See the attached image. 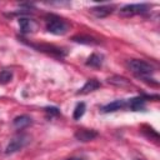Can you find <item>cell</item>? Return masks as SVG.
Listing matches in <instances>:
<instances>
[{"label": "cell", "mask_w": 160, "mask_h": 160, "mask_svg": "<svg viewBox=\"0 0 160 160\" xmlns=\"http://www.w3.org/2000/svg\"><path fill=\"white\" fill-rule=\"evenodd\" d=\"M62 160H86L85 158H80V156H71V158H66Z\"/></svg>", "instance_id": "obj_19"}, {"label": "cell", "mask_w": 160, "mask_h": 160, "mask_svg": "<svg viewBox=\"0 0 160 160\" xmlns=\"http://www.w3.org/2000/svg\"><path fill=\"white\" fill-rule=\"evenodd\" d=\"M75 42H80V44H88V45H92V44H99V41H96L94 38L91 36H85V35H76L71 39Z\"/></svg>", "instance_id": "obj_15"}, {"label": "cell", "mask_w": 160, "mask_h": 160, "mask_svg": "<svg viewBox=\"0 0 160 160\" xmlns=\"http://www.w3.org/2000/svg\"><path fill=\"white\" fill-rule=\"evenodd\" d=\"M126 66L129 68V70L139 79L145 80L148 78H150V75L154 74L155 69L151 64H149L145 60H140V59H131L128 60Z\"/></svg>", "instance_id": "obj_1"}, {"label": "cell", "mask_w": 160, "mask_h": 160, "mask_svg": "<svg viewBox=\"0 0 160 160\" xmlns=\"http://www.w3.org/2000/svg\"><path fill=\"white\" fill-rule=\"evenodd\" d=\"M112 11H114V6H110V5H100V6H95V8H91L90 9V12L95 18H99V19L106 18Z\"/></svg>", "instance_id": "obj_9"}, {"label": "cell", "mask_w": 160, "mask_h": 160, "mask_svg": "<svg viewBox=\"0 0 160 160\" xmlns=\"http://www.w3.org/2000/svg\"><path fill=\"white\" fill-rule=\"evenodd\" d=\"M136 160H141V159H136Z\"/></svg>", "instance_id": "obj_20"}, {"label": "cell", "mask_w": 160, "mask_h": 160, "mask_svg": "<svg viewBox=\"0 0 160 160\" xmlns=\"http://www.w3.org/2000/svg\"><path fill=\"white\" fill-rule=\"evenodd\" d=\"M19 26H20V31L22 34H29L31 31H35V29H36L35 21L31 19H28V18H19Z\"/></svg>", "instance_id": "obj_10"}, {"label": "cell", "mask_w": 160, "mask_h": 160, "mask_svg": "<svg viewBox=\"0 0 160 160\" xmlns=\"http://www.w3.org/2000/svg\"><path fill=\"white\" fill-rule=\"evenodd\" d=\"M28 45H30L31 48H34L39 51H42V52H46V54H50V55H54V56H58V58H64L66 55V51L64 49L54 46V45H49V44L36 45V44H30V42H28Z\"/></svg>", "instance_id": "obj_5"}, {"label": "cell", "mask_w": 160, "mask_h": 160, "mask_svg": "<svg viewBox=\"0 0 160 160\" xmlns=\"http://www.w3.org/2000/svg\"><path fill=\"white\" fill-rule=\"evenodd\" d=\"M101 86V84L96 80V79H89L85 84H84V86L76 92L78 95H86V94H89V92H91V91H95L96 89H99Z\"/></svg>", "instance_id": "obj_11"}, {"label": "cell", "mask_w": 160, "mask_h": 160, "mask_svg": "<svg viewBox=\"0 0 160 160\" xmlns=\"http://www.w3.org/2000/svg\"><path fill=\"white\" fill-rule=\"evenodd\" d=\"M149 9H150V6L148 4H128V5H124L122 8H120L119 15L125 16V18H130L134 15L144 14V12L149 11Z\"/></svg>", "instance_id": "obj_4"}, {"label": "cell", "mask_w": 160, "mask_h": 160, "mask_svg": "<svg viewBox=\"0 0 160 160\" xmlns=\"http://www.w3.org/2000/svg\"><path fill=\"white\" fill-rule=\"evenodd\" d=\"M125 108H126V100L119 99V100H115L112 102H109V104L104 105L101 108V112H104V114L114 112V111H118V110H121V109H125Z\"/></svg>", "instance_id": "obj_8"}, {"label": "cell", "mask_w": 160, "mask_h": 160, "mask_svg": "<svg viewBox=\"0 0 160 160\" xmlns=\"http://www.w3.org/2000/svg\"><path fill=\"white\" fill-rule=\"evenodd\" d=\"M98 135H99V132L96 130H92V129H78L74 134L75 139L78 141H81V142L91 141L95 138H98Z\"/></svg>", "instance_id": "obj_6"}, {"label": "cell", "mask_w": 160, "mask_h": 160, "mask_svg": "<svg viewBox=\"0 0 160 160\" xmlns=\"http://www.w3.org/2000/svg\"><path fill=\"white\" fill-rule=\"evenodd\" d=\"M85 110H86L85 102H79V104L75 106V109H74V114H72L74 120H79V119H80V118L84 115Z\"/></svg>", "instance_id": "obj_17"}, {"label": "cell", "mask_w": 160, "mask_h": 160, "mask_svg": "<svg viewBox=\"0 0 160 160\" xmlns=\"http://www.w3.org/2000/svg\"><path fill=\"white\" fill-rule=\"evenodd\" d=\"M45 111L51 116V115H55V116H58L59 114H60V110L58 109V108H54V106H51V108H45Z\"/></svg>", "instance_id": "obj_18"}, {"label": "cell", "mask_w": 160, "mask_h": 160, "mask_svg": "<svg viewBox=\"0 0 160 160\" xmlns=\"http://www.w3.org/2000/svg\"><path fill=\"white\" fill-rule=\"evenodd\" d=\"M145 104H146V99L144 96H135L126 100V108H129L131 111H144Z\"/></svg>", "instance_id": "obj_7"}, {"label": "cell", "mask_w": 160, "mask_h": 160, "mask_svg": "<svg viewBox=\"0 0 160 160\" xmlns=\"http://www.w3.org/2000/svg\"><path fill=\"white\" fill-rule=\"evenodd\" d=\"M12 79V71L9 70V69H4L0 71V84L1 85H5L8 82H10Z\"/></svg>", "instance_id": "obj_16"}, {"label": "cell", "mask_w": 160, "mask_h": 160, "mask_svg": "<svg viewBox=\"0 0 160 160\" xmlns=\"http://www.w3.org/2000/svg\"><path fill=\"white\" fill-rule=\"evenodd\" d=\"M85 64H86V66H90V68H100L102 65V56L94 52L88 58Z\"/></svg>", "instance_id": "obj_13"}, {"label": "cell", "mask_w": 160, "mask_h": 160, "mask_svg": "<svg viewBox=\"0 0 160 160\" xmlns=\"http://www.w3.org/2000/svg\"><path fill=\"white\" fill-rule=\"evenodd\" d=\"M108 82L111 84V85H115V86H120V88H124V86H128L130 84V81L124 78V76H119V75H114L111 78L108 79Z\"/></svg>", "instance_id": "obj_14"}, {"label": "cell", "mask_w": 160, "mask_h": 160, "mask_svg": "<svg viewBox=\"0 0 160 160\" xmlns=\"http://www.w3.org/2000/svg\"><path fill=\"white\" fill-rule=\"evenodd\" d=\"M29 142H30V136L29 135H26V134H19V135L14 136L10 140V142L8 144V146L5 149V154L6 155L14 154V152L24 149Z\"/></svg>", "instance_id": "obj_3"}, {"label": "cell", "mask_w": 160, "mask_h": 160, "mask_svg": "<svg viewBox=\"0 0 160 160\" xmlns=\"http://www.w3.org/2000/svg\"><path fill=\"white\" fill-rule=\"evenodd\" d=\"M31 122H32V119L29 115H19V116H16L12 120V125L18 130H21V129L28 128L29 125H31Z\"/></svg>", "instance_id": "obj_12"}, {"label": "cell", "mask_w": 160, "mask_h": 160, "mask_svg": "<svg viewBox=\"0 0 160 160\" xmlns=\"http://www.w3.org/2000/svg\"><path fill=\"white\" fill-rule=\"evenodd\" d=\"M68 29H69L68 24L59 16L52 15V14L46 16V30L49 32L54 35H64L66 34Z\"/></svg>", "instance_id": "obj_2"}]
</instances>
